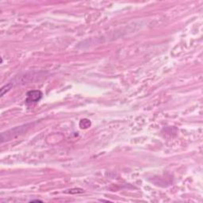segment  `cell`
Masks as SVG:
<instances>
[{"label":"cell","instance_id":"1","mask_svg":"<svg viewBox=\"0 0 203 203\" xmlns=\"http://www.w3.org/2000/svg\"><path fill=\"white\" fill-rule=\"evenodd\" d=\"M23 132H24V127L20 126L14 129H10L7 132H2L1 134V141H2V143H3L4 141L11 140L13 138L20 135V133H22Z\"/></svg>","mask_w":203,"mask_h":203},{"label":"cell","instance_id":"2","mask_svg":"<svg viewBox=\"0 0 203 203\" xmlns=\"http://www.w3.org/2000/svg\"><path fill=\"white\" fill-rule=\"evenodd\" d=\"M27 99L26 100V104H34L37 103L42 97V93L40 91H30L26 94Z\"/></svg>","mask_w":203,"mask_h":203},{"label":"cell","instance_id":"3","mask_svg":"<svg viewBox=\"0 0 203 203\" xmlns=\"http://www.w3.org/2000/svg\"><path fill=\"white\" fill-rule=\"evenodd\" d=\"M11 88V85L10 84H8V85H5L4 87H2V89H1V96H3L4 94L6 93V91H8Z\"/></svg>","mask_w":203,"mask_h":203},{"label":"cell","instance_id":"4","mask_svg":"<svg viewBox=\"0 0 203 203\" xmlns=\"http://www.w3.org/2000/svg\"><path fill=\"white\" fill-rule=\"evenodd\" d=\"M34 201H41V200H32L31 201V202H34Z\"/></svg>","mask_w":203,"mask_h":203}]
</instances>
